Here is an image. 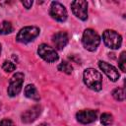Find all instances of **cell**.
Returning a JSON list of instances; mask_svg holds the SVG:
<instances>
[{
	"label": "cell",
	"mask_w": 126,
	"mask_h": 126,
	"mask_svg": "<svg viewBox=\"0 0 126 126\" xmlns=\"http://www.w3.org/2000/svg\"><path fill=\"white\" fill-rule=\"evenodd\" d=\"M118 64H119V68L121 69L122 72L126 71V53L122 52L120 54V57L118 59Z\"/></svg>",
	"instance_id": "ac0fdd59"
},
{
	"label": "cell",
	"mask_w": 126,
	"mask_h": 126,
	"mask_svg": "<svg viewBox=\"0 0 126 126\" xmlns=\"http://www.w3.org/2000/svg\"><path fill=\"white\" fill-rule=\"evenodd\" d=\"M37 53L44 61H46L48 63H52V62H55L58 60V54L55 51V49L50 47L47 44H44V43L40 44L38 46Z\"/></svg>",
	"instance_id": "8992f818"
},
{
	"label": "cell",
	"mask_w": 126,
	"mask_h": 126,
	"mask_svg": "<svg viewBox=\"0 0 126 126\" xmlns=\"http://www.w3.org/2000/svg\"><path fill=\"white\" fill-rule=\"evenodd\" d=\"M2 68L5 72L7 73H10V72H13L15 69H16V65L14 63H12L11 61H5L2 65Z\"/></svg>",
	"instance_id": "d6986e66"
},
{
	"label": "cell",
	"mask_w": 126,
	"mask_h": 126,
	"mask_svg": "<svg viewBox=\"0 0 126 126\" xmlns=\"http://www.w3.org/2000/svg\"><path fill=\"white\" fill-rule=\"evenodd\" d=\"M0 53H1V44H0Z\"/></svg>",
	"instance_id": "603a6c76"
},
{
	"label": "cell",
	"mask_w": 126,
	"mask_h": 126,
	"mask_svg": "<svg viewBox=\"0 0 126 126\" xmlns=\"http://www.w3.org/2000/svg\"><path fill=\"white\" fill-rule=\"evenodd\" d=\"M24 74L23 73H16L10 80L9 87H8V94L10 96H16L22 90V86L24 83Z\"/></svg>",
	"instance_id": "5b68a950"
},
{
	"label": "cell",
	"mask_w": 126,
	"mask_h": 126,
	"mask_svg": "<svg viewBox=\"0 0 126 126\" xmlns=\"http://www.w3.org/2000/svg\"><path fill=\"white\" fill-rule=\"evenodd\" d=\"M58 70L65 73V74H71L72 71H73V67L69 62L64 61V62H62L58 65Z\"/></svg>",
	"instance_id": "2e32d148"
},
{
	"label": "cell",
	"mask_w": 126,
	"mask_h": 126,
	"mask_svg": "<svg viewBox=\"0 0 126 126\" xmlns=\"http://www.w3.org/2000/svg\"><path fill=\"white\" fill-rule=\"evenodd\" d=\"M76 118L80 123L89 124L96 120V112L93 109H83L77 112Z\"/></svg>",
	"instance_id": "9c48e42d"
},
{
	"label": "cell",
	"mask_w": 126,
	"mask_h": 126,
	"mask_svg": "<svg viewBox=\"0 0 126 126\" xmlns=\"http://www.w3.org/2000/svg\"><path fill=\"white\" fill-rule=\"evenodd\" d=\"M82 43L84 47L89 51H94L100 43V37L96 32L92 29L85 30L82 37Z\"/></svg>",
	"instance_id": "7a4b0ae2"
},
{
	"label": "cell",
	"mask_w": 126,
	"mask_h": 126,
	"mask_svg": "<svg viewBox=\"0 0 126 126\" xmlns=\"http://www.w3.org/2000/svg\"><path fill=\"white\" fill-rule=\"evenodd\" d=\"M102 39L104 44L111 48V49H117L121 46L122 43V37L121 35L116 32L113 30H106L102 33Z\"/></svg>",
	"instance_id": "277c9868"
},
{
	"label": "cell",
	"mask_w": 126,
	"mask_h": 126,
	"mask_svg": "<svg viewBox=\"0 0 126 126\" xmlns=\"http://www.w3.org/2000/svg\"><path fill=\"white\" fill-rule=\"evenodd\" d=\"M38 34H39V29L37 27L29 26V27H25L20 30V32L17 34L16 39L19 42L28 43V42L32 41Z\"/></svg>",
	"instance_id": "3957f363"
},
{
	"label": "cell",
	"mask_w": 126,
	"mask_h": 126,
	"mask_svg": "<svg viewBox=\"0 0 126 126\" xmlns=\"http://www.w3.org/2000/svg\"><path fill=\"white\" fill-rule=\"evenodd\" d=\"M84 83L93 91L98 92L102 87V77L101 74L94 68H88L84 71Z\"/></svg>",
	"instance_id": "6da1fadb"
},
{
	"label": "cell",
	"mask_w": 126,
	"mask_h": 126,
	"mask_svg": "<svg viewBox=\"0 0 126 126\" xmlns=\"http://www.w3.org/2000/svg\"><path fill=\"white\" fill-rule=\"evenodd\" d=\"M13 32V26L10 22L4 21L0 24V33L1 34H8Z\"/></svg>",
	"instance_id": "5bb4252c"
},
{
	"label": "cell",
	"mask_w": 126,
	"mask_h": 126,
	"mask_svg": "<svg viewBox=\"0 0 126 126\" xmlns=\"http://www.w3.org/2000/svg\"><path fill=\"white\" fill-rule=\"evenodd\" d=\"M22 4L24 5V7L26 9H30L32 5V0H25V1H22Z\"/></svg>",
	"instance_id": "44dd1931"
},
{
	"label": "cell",
	"mask_w": 126,
	"mask_h": 126,
	"mask_svg": "<svg viewBox=\"0 0 126 126\" xmlns=\"http://www.w3.org/2000/svg\"><path fill=\"white\" fill-rule=\"evenodd\" d=\"M25 95L27 97L34 99V100H38L39 99V94L37 93L36 88L33 85H28L25 88Z\"/></svg>",
	"instance_id": "4fadbf2b"
},
{
	"label": "cell",
	"mask_w": 126,
	"mask_h": 126,
	"mask_svg": "<svg viewBox=\"0 0 126 126\" xmlns=\"http://www.w3.org/2000/svg\"><path fill=\"white\" fill-rule=\"evenodd\" d=\"M71 9L74 15L82 21L88 19V3L84 0H77L71 3Z\"/></svg>",
	"instance_id": "52a82bcc"
},
{
	"label": "cell",
	"mask_w": 126,
	"mask_h": 126,
	"mask_svg": "<svg viewBox=\"0 0 126 126\" xmlns=\"http://www.w3.org/2000/svg\"><path fill=\"white\" fill-rule=\"evenodd\" d=\"M98 66H99L100 70H102V72H103L112 82H116V81L119 79L120 75H119L117 69H116L114 66H112V65H110V64H108V63H106V62H104V61H99V62H98Z\"/></svg>",
	"instance_id": "30bf717a"
},
{
	"label": "cell",
	"mask_w": 126,
	"mask_h": 126,
	"mask_svg": "<svg viewBox=\"0 0 126 126\" xmlns=\"http://www.w3.org/2000/svg\"><path fill=\"white\" fill-rule=\"evenodd\" d=\"M68 34L65 32H58L52 36V41L57 49H63L68 43Z\"/></svg>",
	"instance_id": "7c38bea8"
},
{
	"label": "cell",
	"mask_w": 126,
	"mask_h": 126,
	"mask_svg": "<svg viewBox=\"0 0 126 126\" xmlns=\"http://www.w3.org/2000/svg\"><path fill=\"white\" fill-rule=\"evenodd\" d=\"M112 96L118 100V101H123L125 99V92L123 88H116L112 92Z\"/></svg>",
	"instance_id": "9a60e30c"
},
{
	"label": "cell",
	"mask_w": 126,
	"mask_h": 126,
	"mask_svg": "<svg viewBox=\"0 0 126 126\" xmlns=\"http://www.w3.org/2000/svg\"><path fill=\"white\" fill-rule=\"evenodd\" d=\"M49 14L54 20H56L58 22H64L67 19L66 8L59 2H52L51 3Z\"/></svg>",
	"instance_id": "ba28073f"
},
{
	"label": "cell",
	"mask_w": 126,
	"mask_h": 126,
	"mask_svg": "<svg viewBox=\"0 0 126 126\" xmlns=\"http://www.w3.org/2000/svg\"><path fill=\"white\" fill-rule=\"evenodd\" d=\"M40 113H41V106L34 105L22 114V121L24 123H32L38 117Z\"/></svg>",
	"instance_id": "8fae6325"
},
{
	"label": "cell",
	"mask_w": 126,
	"mask_h": 126,
	"mask_svg": "<svg viewBox=\"0 0 126 126\" xmlns=\"http://www.w3.org/2000/svg\"><path fill=\"white\" fill-rule=\"evenodd\" d=\"M100 122L104 126H109L113 123V116L110 113H103L100 116Z\"/></svg>",
	"instance_id": "e0dca14e"
},
{
	"label": "cell",
	"mask_w": 126,
	"mask_h": 126,
	"mask_svg": "<svg viewBox=\"0 0 126 126\" xmlns=\"http://www.w3.org/2000/svg\"><path fill=\"white\" fill-rule=\"evenodd\" d=\"M39 126H48V125H47V124H45V123H41Z\"/></svg>",
	"instance_id": "7402d4cb"
},
{
	"label": "cell",
	"mask_w": 126,
	"mask_h": 126,
	"mask_svg": "<svg viewBox=\"0 0 126 126\" xmlns=\"http://www.w3.org/2000/svg\"><path fill=\"white\" fill-rule=\"evenodd\" d=\"M0 126H16V125L10 119H3L0 121Z\"/></svg>",
	"instance_id": "ffe728a7"
}]
</instances>
